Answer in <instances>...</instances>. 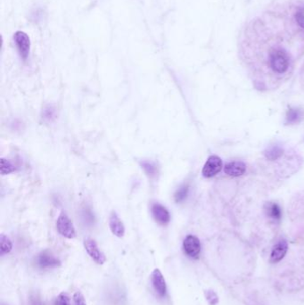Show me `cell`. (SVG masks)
<instances>
[{
    "mask_svg": "<svg viewBox=\"0 0 304 305\" xmlns=\"http://www.w3.org/2000/svg\"><path fill=\"white\" fill-rule=\"evenodd\" d=\"M268 64L274 74H286L291 66V56L283 48H271L268 54Z\"/></svg>",
    "mask_w": 304,
    "mask_h": 305,
    "instance_id": "cell-1",
    "label": "cell"
},
{
    "mask_svg": "<svg viewBox=\"0 0 304 305\" xmlns=\"http://www.w3.org/2000/svg\"><path fill=\"white\" fill-rule=\"evenodd\" d=\"M56 228L59 234L64 238L72 239L76 237V231L73 223L65 212H62L58 217V220L56 221Z\"/></svg>",
    "mask_w": 304,
    "mask_h": 305,
    "instance_id": "cell-2",
    "label": "cell"
},
{
    "mask_svg": "<svg viewBox=\"0 0 304 305\" xmlns=\"http://www.w3.org/2000/svg\"><path fill=\"white\" fill-rule=\"evenodd\" d=\"M84 248L86 252L89 254V257L92 259L96 263L99 265L104 264L106 261V256L104 253L99 249L97 242L92 238H86L84 240Z\"/></svg>",
    "mask_w": 304,
    "mask_h": 305,
    "instance_id": "cell-3",
    "label": "cell"
},
{
    "mask_svg": "<svg viewBox=\"0 0 304 305\" xmlns=\"http://www.w3.org/2000/svg\"><path fill=\"white\" fill-rule=\"evenodd\" d=\"M222 160L218 156H211L208 158L207 162L204 164L202 174L204 178H212L218 174L222 169Z\"/></svg>",
    "mask_w": 304,
    "mask_h": 305,
    "instance_id": "cell-4",
    "label": "cell"
},
{
    "mask_svg": "<svg viewBox=\"0 0 304 305\" xmlns=\"http://www.w3.org/2000/svg\"><path fill=\"white\" fill-rule=\"evenodd\" d=\"M14 40H15V45L17 47L20 56L22 59L25 61L30 54V37L25 32L17 31L14 36Z\"/></svg>",
    "mask_w": 304,
    "mask_h": 305,
    "instance_id": "cell-5",
    "label": "cell"
},
{
    "mask_svg": "<svg viewBox=\"0 0 304 305\" xmlns=\"http://www.w3.org/2000/svg\"><path fill=\"white\" fill-rule=\"evenodd\" d=\"M183 248L185 254L190 258L197 259L201 252V243L199 239L193 235H188L183 242Z\"/></svg>",
    "mask_w": 304,
    "mask_h": 305,
    "instance_id": "cell-6",
    "label": "cell"
},
{
    "mask_svg": "<svg viewBox=\"0 0 304 305\" xmlns=\"http://www.w3.org/2000/svg\"><path fill=\"white\" fill-rule=\"evenodd\" d=\"M36 263L41 269H50L58 267L61 261L49 251H43L37 255Z\"/></svg>",
    "mask_w": 304,
    "mask_h": 305,
    "instance_id": "cell-7",
    "label": "cell"
},
{
    "mask_svg": "<svg viewBox=\"0 0 304 305\" xmlns=\"http://www.w3.org/2000/svg\"><path fill=\"white\" fill-rule=\"evenodd\" d=\"M153 287L159 296L163 297L167 293V285L163 277V273L159 269H155L151 274Z\"/></svg>",
    "mask_w": 304,
    "mask_h": 305,
    "instance_id": "cell-8",
    "label": "cell"
},
{
    "mask_svg": "<svg viewBox=\"0 0 304 305\" xmlns=\"http://www.w3.org/2000/svg\"><path fill=\"white\" fill-rule=\"evenodd\" d=\"M151 213L153 218L160 225H167L171 220V214L167 208L158 203L153 204L151 206Z\"/></svg>",
    "mask_w": 304,
    "mask_h": 305,
    "instance_id": "cell-9",
    "label": "cell"
},
{
    "mask_svg": "<svg viewBox=\"0 0 304 305\" xmlns=\"http://www.w3.org/2000/svg\"><path fill=\"white\" fill-rule=\"evenodd\" d=\"M288 250V245L286 240H280L275 245L271 253V262L272 263H278L283 258L286 256V253Z\"/></svg>",
    "mask_w": 304,
    "mask_h": 305,
    "instance_id": "cell-10",
    "label": "cell"
},
{
    "mask_svg": "<svg viewBox=\"0 0 304 305\" xmlns=\"http://www.w3.org/2000/svg\"><path fill=\"white\" fill-rule=\"evenodd\" d=\"M225 173L230 177H239L245 174L246 171V165L240 161L230 162L225 165Z\"/></svg>",
    "mask_w": 304,
    "mask_h": 305,
    "instance_id": "cell-11",
    "label": "cell"
},
{
    "mask_svg": "<svg viewBox=\"0 0 304 305\" xmlns=\"http://www.w3.org/2000/svg\"><path fill=\"white\" fill-rule=\"evenodd\" d=\"M109 226H110L112 234L116 236L117 238H123L125 234V227H124L123 221L121 220L119 216L117 215V213L115 212H111V215H110Z\"/></svg>",
    "mask_w": 304,
    "mask_h": 305,
    "instance_id": "cell-12",
    "label": "cell"
},
{
    "mask_svg": "<svg viewBox=\"0 0 304 305\" xmlns=\"http://www.w3.org/2000/svg\"><path fill=\"white\" fill-rule=\"evenodd\" d=\"M266 212H267V215L271 218L272 220H280V219H281L282 212H281V209L278 206V204H275V203L267 204L266 205Z\"/></svg>",
    "mask_w": 304,
    "mask_h": 305,
    "instance_id": "cell-13",
    "label": "cell"
},
{
    "mask_svg": "<svg viewBox=\"0 0 304 305\" xmlns=\"http://www.w3.org/2000/svg\"><path fill=\"white\" fill-rule=\"evenodd\" d=\"M13 249V244L12 241L5 234L0 235V254L1 256H4L5 254L11 252Z\"/></svg>",
    "mask_w": 304,
    "mask_h": 305,
    "instance_id": "cell-14",
    "label": "cell"
},
{
    "mask_svg": "<svg viewBox=\"0 0 304 305\" xmlns=\"http://www.w3.org/2000/svg\"><path fill=\"white\" fill-rule=\"evenodd\" d=\"M282 155L283 149L279 145H271L265 152V156L271 161L277 160Z\"/></svg>",
    "mask_w": 304,
    "mask_h": 305,
    "instance_id": "cell-15",
    "label": "cell"
},
{
    "mask_svg": "<svg viewBox=\"0 0 304 305\" xmlns=\"http://www.w3.org/2000/svg\"><path fill=\"white\" fill-rule=\"evenodd\" d=\"M140 165H141L142 169L145 171L146 175L149 176L150 178L156 177L157 172H158V169H157L156 164H154L153 162L142 161V162H140Z\"/></svg>",
    "mask_w": 304,
    "mask_h": 305,
    "instance_id": "cell-16",
    "label": "cell"
},
{
    "mask_svg": "<svg viewBox=\"0 0 304 305\" xmlns=\"http://www.w3.org/2000/svg\"><path fill=\"white\" fill-rule=\"evenodd\" d=\"M15 171V167L10 161L6 159V158H1V160H0V171H1L2 175H8V174H10Z\"/></svg>",
    "mask_w": 304,
    "mask_h": 305,
    "instance_id": "cell-17",
    "label": "cell"
},
{
    "mask_svg": "<svg viewBox=\"0 0 304 305\" xmlns=\"http://www.w3.org/2000/svg\"><path fill=\"white\" fill-rule=\"evenodd\" d=\"M302 118V112L299 109H290L286 115V122L288 123H298Z\"/></svg>",
    "mask_w": 304,
    "mask_h": 305,
    "instance_id": "cell-18",
    "label": "cell"
},
{
    "mask_svg": "<svg viewBox=\"0 0 304 305\" xmlns=\"http://www.w3.org/2000/svg\"><path fill=\"white\" fill-rule=\"evenodd\" d=\"M293 19L297 28L304 31V7L297 8Z\"/></svg>",
    "mask_w": 304,
    "mask_h": 305,
    "instance_id": "cell-19",
    "label": "cell"
},
{
    "mask_svg": "<svg viewBox=\"0 0 304 305\" xmlns=\"http://www.w3.org/2000/svg\"><path fill=\"white\" fill-rule=\"evenodd\" d=\"M188 191H189V186H187V185L182 186L175 193V201L177 202V203L184 201L185 198H187V196H188Z\"/></svg>",
    "mask_w": 304,
    "mask_h": 305,
    "instance_id": "cell-20",
    "label": "cell"
},
{
    "mask_svg": "<svg viewBox=\"0 0 304 305\" xmlns=\"http://www.w3.org/2000/svg\"><path fill=\"white\" fill-rule=\"evenodd\" d=\"M204 296L206 298L209 305H217L219 303V296L213 290H206L204 292Z\"/></svg>",
    "mask_w": 304,
    "mask_h": 305,
    "instance_id": "cell-21",
    "label": "cell"
},
{
    "mask_svg": "<svg viewBox=\"0 0 304 305\" xmlns=\"http://www.w3.org/2000/svg\"><path fill=\"white\" fill-rule=\"evenodd\" d=\"M55 305H71V298L69 294L63 292L56 297Z\"/></svg>",
    "mask_w": 304,
    "mask_h": 305,
    "instance_id": "cell-22",
    "label": "cell"
},
{
    "mask_svg": "<svg viewBox=\"0 0 304 305\" xmlns=\"http://www.w3.org/2000/svg\"><path fill=\"white\" fill-rule=\"evenodd\" d=\"M56 116V110L55 108H53L51 105H49L47 107L44 108V110L42 111V118L47 121H52Z\"/></svg>",
    "mask_w": 304,
    "mask_h": 305,
    "instance_id": "cell-23",
    "label": "cell"
},
{
    "mask_svg": "<svg viewBox=\"0 0 304 305\" xmlns=\"http://www.w3.org/2000/svg\"><path fill=\"white\" fill-rule=\"evenodd\" d=\"M73 301H74L75 305H87V302H86L85 297H84V295L82 294V292H76L74 294H73Z\"/></svg>",
    "mask_w": 304,
    "mask_h": 305,
    "instance_id": "cell-24",
    "label": "cell"
},
{
    "mask_svg": "<svg viewBox=\"0 0 304 305\" xmlns=\"http://www.w3.org/2000/svg\"><path fill=\"white\" fill-rule=\"evenodd\" d=\"M82 218L84 219L85 222H87L89 225H91V224L94 223V216L92 215V213L89 211V209H85V210L83 211Z\"/></svg>",
    "mask_w": 304,
    "mask_h": 305,
    "instance_id": "cell-25",
    "label": "cell"
},
{
    "mask_svg": "<svg viewBox=\"0 0 304 305\" xmlns=\"http://www.w3.org/2000/svg\"><path fill=\"white\" fill-rule=\"evenodd\" d=\"M30 304L31 305H43L41 300L37 296H33L30 299Z\"/></svg>",
    "mask_w": 304,
    "mask_h": 305,
    "instance_id": "cell-26",
    "label": "cell"
}]
</instances>
